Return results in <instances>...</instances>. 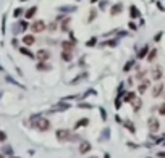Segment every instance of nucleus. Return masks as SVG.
<instances>
[{
	"instance_id": "nucleus-1",
	"label": "nucleus",
	"mask_w": 165,
	"mask_h": 158,
	"mask_svg": "<svg viewBox=\"0 0 165 158\" xmlns=\"http://www.w3.org/2000/svg\"><path fill=\"white\" fill-rule=\"evenodd\" d=\"M33 126L36 129H39V131H49V128H50V123L47 121L46 118H42L41 115H36V116H33Z\"/></svg>"
},
{
	"instance_id": "nucleus-2",
	"label": "nucleus",
	"mask_w": 165,
	"mask_h": 158,
	"mask_svg": "<svg viewBox=\"0 0 165 158\" xmlns=\"http://www.w3.org/2000/svg\"><path fill=\"white\" fill-rule=\"evenodd\" d=\"M147 124H149V131H151V132H157V131H159V128H160L159 119H156L154 116H152V118H149Z\"/></svg>"
},
{
	"instance_id": "nucleus-3",
	"label": "nucleus",
	"mask_w": 165,
	"mask_h": 158,
	"mask_svg": "<svg viewBox=\"0 0 165 158\" xmlns=\"http://www.w3.org/2000/svg\"><path fill=\"white\" fill-rule=\"evenodd\" d=\"M37 58H39V61H49L50 52L47 49H41L39 52H37Z\"/></svg>"
},
{
	"instance_id": "nucleus-4",
	"label": "nucleus",
	"mask_w": 165,
	"mask_h": 158,
	"mask_svg": "<svg viewBox=\"0 0 165 158\" xmlns=\"http://www.w3.org/2000/svg\"><path fill=\"white\" fill-rule=\"evenodd\" d=\"M70 131H67V129H58L57 131V139L58 140H70Z\"/></svg>"
},
{
	"instance_id": "nucleus-5",
	"label": "nucleus",
	"mask_w": 165,
	"mask_h": 158,
	"mask_svg": "<svg viewBox=\"0 0 165 158\" xmlns=\"http://www.w3.org/2000/svg\"><path fill=\"white\" fill-rule=\"evenodd\" d=\"M31 29L34 31V32H42L44 29H46V23L44 21H36V23H33V26H31Z\"/></svg>"
},
{
	"instance_id": "nucleus-6",
	"label": "nucleus",
	"mask_w": 165,
	"mask_h": 158,
	"mask_svg": "<svg viewBox=\"0 0 165 158\" xmlns=\"http://www.w3.org/2000/svg\"><path fill=\"white\" fill-rule=\"evenodd\" d=\"M91 149H92V145H91V142H88V140H82L80 144V153H82V155L91 152Z\"/></svg>"
},
{
	"instance_id": "nucleus-7",
	"label": "nucleus",
	"mask_w": 165,
	"mask_h": 158,
	"mask_svg": "<svg viewBox=\"0 0 165 158\" xmlns=\"http://www.w3.org/2000/svg\"><path fill=\"white\" fill-rule=\"evenodd\" d=\"M152 79L154 81H160L162 79V68L160 66H156L152 70Z\"/></svg>"
},
{
	"instance_id": "nucleus-8",
	"label": "nucleus",
	"mask_w": 165,
	"mask_h": 158,
	"mask_svg": "<svg viewBox=\"0 0 165 158\" xmlns=\"http://www.w3.org/2000/svg\"><path fill=\"white\" fill-rule=\"evenodd\" d=\"M162 92H164V84H156V87L152 89V95L154 97H159Z\"/></svg>"
},
{
	"instance_id": "nucleus-9",
	"label": "nucleus",
	"mask_w": 165,
	"mask_h": 158,
	"mask_svg": "<svg viewBox=\"0 0 165 158\" xmlns=\"http://www.w3.org/2000/svg\"><path fill=\"white\" fill-rule=\"evenodd\" d=\"M23 42H25L26 45H33V44L36 42V39H34V36H25L23 37Z\"/></svg>"
},
{
	"instance_id": "nucleus-10",
	"label": "nucleus",
	"mask_w": 165,
	"mask_h": 158,
	"mask_svg": "<svg viewBox=\"0 0 165 158\" xmlns=\"http://www.w3.org/2000/svg\"><path fill=\"white\" fill-rule=\"evenodd\" d=\"M71 58H73L71 52H67V50H63V52H62V60H63V61H71Z\"/></svg>"
},
{
	"instance_id": "nucleus-11",
	"label": "nucleus",
	"mask_w": 165,
	"mask_h": 158,
	"mask_svg": "<svg viewBox=\"0 0 165 158\" xmlns=\"http://www.w3.org/2000/svg\"><path fill=\"white\" fill-rule=\"evenodd\" d=\"M156 57H157V49H152V50H151V53L147 55V61L152 63V61L156 60Z\"/></svg>"
},
{
	"instance_id": "nucleus-12",
	"label": "nucleus",
	"mask_w": 165,
	"mask_h": 158,
	"mask_svg": "<svg viewBox=\"0 0 165 158\" xmlns=\"http://www.w3.org/2000/svg\"><path fill=\"white\" fill-rule=\"evenodd\" d=\"M37 70H42V71H49L50 70V66L46 63V61H39L37 63Z\"/></svg>"
},
{
	"instance_id": "nucleus-13",
	"label": "nucleus",
	"mask_w": 165,
	"mask_h": 158,
	"mask_svg": "<svg viewBox=\"0 0 165 158\" xmlns=\"http://www.w3.org/2000/svg\"><path fill=\"white\" fill-rule=\"evenodd\" d=\"M147 87H149V82H147V81H144V82H141V84H139V87H138V90H139L141 94H144V92L147 90Z\"/></svg>"
},
{
	"instance_id": "nucleus-14",
	"label": "nucleus",
	"mask_w": 165,
	"mask_h": 158,
	"mask_svg": "<svg viewBox=\"0 0 165 158\" xmlns=\"http://www.w3.org/2000/svg\"><path fill=\"white\" fill-rule=\"evenodd\" d=\"M147 52H149V47H147V45H144L143 49L139 50V53H138V58H144V57L147 55Z\"/></svg>"
},
{
	"instance_id": "nucleus-15",
	"label": "nucleus",
	"mask_w": 165,
	"mask_h": 158,
	"mask_svg": "<svg viewBox=\"0 0 165 158\" xmlns=\"http://www.w3.org/2000/svg\"><path fill=\"white\" fill-rule=\"evenodd\" d=\"M67 108H70V105H68V103H60L58 106H55V108L50 110V113H52V111H60V110H67Z\"/></svg>"
},
{
	"instance_id": "nucleus-16",
	"label": "nucleus",
	"mask_w": 165,
	"mask_h": 158,
	"mask_svg": "<svg viewBox=\"0 0 165 158\" xmlns=\"http://www.w3.org/2000/svg\"><path fill=\"white\" fill-rule=\"evenodd\" d=\"M120 11H122V3H118V5H113L112 10H110V13H112V15H118Z\"/></svg>"
},
{
	"instance_id": "nucleus-17",
	"label": "nucleus",
	"mask_w": 165,
	"mask_h": 158,
	"mask_svg": "<svg viewBox=\"0 0 165 158\" xmlns=\"http://www.w3.org/2000/svg\"><path fill=\"white\" fill-rule=\"evenodd\" d=\"M89 124V119L88 118H82V119H80V121H76V128H82V126H88Z\"/></svg>"
},
{
	"instance_id": "nucleus-18",
	"label": "nucleus",
	"mask_w": 165,
	"mask_h": 158,
	"mask_svg": "<svg viewBox=\"0 0 165 158\" xmlns=\"http://www.w3.org/2000/svg\"><path fill=\"white\" fill-rule=\"evenodd\" d=\"M135 98H136L135 92H130V94H126V95H125V102H128V103H131Z\"/></svg>"
},
{
	"instance_id": "nucleus-19",
	"label": "nucleus",
	"mask_w": 165,
	"mask_h": 158,
	"mask_svg": "<svg viewBox=\"0 0 165 158\" xmlns=\"http://www.w3.org/2000/svg\"><path fill=\"white\" fill-rule=\"evenodd\" d=\"M36 6H33V8H29V10H28V11H26V19H29V18H33V16L34 15H36Z\"/></svg>"
},
{
	"instance_id": "nucleus-20",
	"label": "nucleus",
	"mask_w": 165,
	"mask_h": 158,
	"mask_svg": "<svg viewBox=\"0 0 165 158\" xmlns=\"http://www.w3.org/2000/svg\"><path fill=\"white\" fill-rule=\"evenodd\" d=\"M20 52H21L23 55H26V57H29V58H33V57H34L33 52H31V50H28L26 47H21V49H20Z\"/></svg>"
},
{
	"instance_id": "nucleus-21",
	"label": "nucleus",
	"mask_w": 165,
	"mask_h": 158,
	"mask_svg": "<svg viewBox=\"0 0 165 158\" xmlns=\"http://www.w3.org/2000/svg\"><path fill=\"white\" fill-rule=\"evenodd\" d=\"M131 103H133V108H135V110H136V111H138V110H139V108H141V105H143V102H141V100H139V98H135V100H133V102H131Z\"/></svg>"
},
{
	"instance_id": "nucleus-22",
	"label": "nucleus",
	"mask_w": 165,
	"mask_h": 158,
	"mask_svg": "<svg viewBox=\"0 0 165 158\" xmlns=\"http://www.w3.org/2000/svg\"><path fill=\"white\" fill-rule=\"evenodd\" d=\"M123 124H125V128H126V129H130L131 132H135V131H136V129H135V124H133L131 121H123Z\"/></svg>"
},
{
	"instance_id": "nucleus-23",
	"label": "nucleus",
	"mask_w": 165,
	"mask_h": 158,
	"mask_svg": "<svg viewBox=\"0 0 165 158\" xmlns=\"http://www.w3.org/2000/svg\"><path fill=\"white\" fill-rule=\"evenodd\" d=\"M62 45H63V50H67V52H71V50H73V42H63Z\"/></svg>"
},
{
	"instance_id": "nucleus-24",
	"label": "nucleus",
	"mask_w": 165,
	"mask_h": 158,
	"mask_svg": "<svg viewBox=\"0 0 165 158\" xmlns=\"http://www.w3.org/2000/svg\"><path fill=\"white\" fill-rule=\"evenodd\" d=\"M133 65H135V60H130L128 63L125 65V68H123V70H125V71H130V70L133 68Z\"/></svg>"
},
{
	"instance_id": "nucleus-25",
	"label": "nucleus",
	"mask_w": 165,
	"mask_h": 158,
	"mask_svg": "<svg viewBox=\"0 0 165 158\" xmlns=\"http://www.w3.org/2000/svg\"><path fill=\"white\" fill-rule=\"evenodd\" d=\"M139 16V11H138L136 6H131V18H138Z\"/></svg>"
},
{
	"instance_id": "nucleus-26",
	"label": "nucleus",
	"mask_w": 165,
	"mask_h": 158,
	"mask_svg": "<svg viewBox=\"0 0 165 158\" xmlns=\"http://www.w3.org/2000/svg\"><path fill=\"white\" fill-rule=\"evenodd\" d=\"M7 81H8V82H13V84H15V85H18V87H21V89H25V87H23V84H20V82H16L15 79H12L10 76H7Z\"/></svg>"
},
{
	"instance_id": "nucleus-27",
	"label": "nucleus",
	"mask_w": 165,
	"mask_h": 158,
	"mask_svg": "<svg viewBox=\"0 0 165 158\" xmlns=\"http://www.w3.org/2000/svg\"><path fill=\"white\" fill-rule=\"evenodd\" d=\"M144 76H146V71H139V73L136 74V79H139V81H141V79H144Z\"/></svg>"
},
{
	"instance_id": "nucleus-28",
	"label": "nucleus",
	"mask_w": 165,
	"mask_h": 158,
	"mask_svg": "<svg viewBox=\"0 0 165 158\" xmlns=\"http://www.w3.org/2000/svg\"><path fill=\"white\" fill-rule=\"evenodd\" d=\"M68 23H70V19H65V21L62 23V29H63V31L68 29Z\"/></svg>"
},
{
	"instance_id": "nucleus-29",
	"label": "nucleus",
	"mask_w": 165,
	"mask_h": 158,
	"mask_svg": "<svg viewBox=\"0 0 165 158\" xmlns=\"http://www.w3.org/2000/svg\"><path fill=\"white\" fill-rule=\"evenodd\" d=\"M86 45H88V47H92V45H96V37H92L91 40H88V42H86Z\"/></svg>"
},
{
	"instance_id": "nucleus-30",
	"label": "nucleus",
	"mask_w": 165,
	"mask_h": 158,
	"mask_svg": "<svg viewBox=\"0 0 165 158\" xmlns=\"http://www.w3.org/2000/svg\"><path fill=\"white\" fill-rule=\"evenodd\" d=\"M159 113H160L162 116H165V103H162V105L159 106Z\"/></svg>"
},
{
	"instance_id": "nucleus-31",
	"label": "nucleus",
	"mask_w": 165,
	"mask_h": 158,
	"mask_svg": "<svg viewBox=\"0 0 165 158\" xmlns=\"http://www.w3.org/2000/svg\"><path fill=\"white\" fill-rule=\"evenodd\" d=\"M109 134H110V131H109V129H105V132H102V139L109 140Z\"/></svg>"
},
{
	"instance_id": "nucleus-32",
	"label": "nucleus",
	"mask_w": 165,
	"mask_h": 158,
	"mask_svg": "<svg viewBox=\"0 0 165 158\" xmlns=\"http://www.w3.org/2000/svg\"><path fill=\"white\" fill-rule=\"evenodd\" d=\"M5 140H7V134L3 131H0V142H5Z\"/></svg>"
},
{
	"instance_id": "nucleus-33",
	"label": "nucleus",
	"mask_w": 165,
	"mask_h": 158,
	"mask_svg": "<svg viewBox=\"0 0 165 158\" xmlns=\"http://www.w3.org/2000/svg\"><path fill=\"white\" fill-rule=\"evenodd\" d=\"M78 106H80V108H89V110L92 108V105H91V103H80Z\"/></svg>"
},
{
	"instance_id": "nucleus-34",
	"label": "nucleus",
	"mask_w": 165,
	"mask_h": 158,
	"mask_svg": "<svg viewBox=\"0 0 165 158\" xmlns=\"http://www.w3.org/2000/svg\"><path fill=\"white\" fill-rule=\"evenodd\" d=\"M101 116H102V119H107V111L104 108H101Z\"/></svg>"
},
{
	"instance_id": "nucleus-35",
	"label": "nucleus",
	"mask_w": 165,
	"mask_h": 158,
	"mask_svg": "<svg viewBox=\"0 0 165 158\" xmlns=\"http://www.w3.org/2000/svg\"><path fill=\"white\" fill-rule=\"evenodd\" d=\"M94 18H96V11H91V15H89V18H88V19H89V23H91Z\"/></svg>"
},
{
	"instance_id": "nucleus-36",
	"label": "nucleus",
	"mask_w": 165,
	"mask_h": 158,
	"mask_svg": "<svg viewBox=\"0 0 165 158\" xmlns=\"http://www.w3.org/2000/svg\"><path fill=\"white\" fill-rule=\"evenodd\" d=\"M21 8H18V10H15V13H13V15H15V16H20V15H21Z\"/></svg>"
},
{
	"instance_id": "nucleus-37",
	"label": "nucleus",
	"mask_w": 165,
	"mask_h": 158,
	"mask_svg": "<svg viewBox=\"0 0 165 158\" xmlns=\"http://www.w3.org/2000/svg\"><path fill=\"white\" fill-rule=\"evenodd\" d=\"M49 29H50V31H55V29H57V24H55V23H52V24L49 26Z\"/></svg>"
},
{
	"instance_id": "nucleus-38",
	"label": "nucleus",
	"mask_w": 165,
	"mask_h": 158,
	"mask_svg": "<svg viewBox=\"0 0 165 158\" xmlns=\"http://www.w3.org/2000/svg\"><path fill=\"white\" fill-rule=\"evenodd\" d=\"M120 105H122V102H120V98H117V100H115V106H117V108H120Z\"/></svg>"
},
{
	"instance_id": "nucleus-39",
	"label": "nucleus",
	"mask_w": 165,
	"mask_h": 158,
	"mask_svg": "<svg viewBox=\"0 0 165 158\" xmlns=\"http://www.w3.org/2000/svg\"><path fill=\"white\" fill-rule=\"evenodd\" d=\"M5 153H8V155H12V149H10V147H7V149H5Z\"/></svg>"
},
{
	"instance_id": "nucleus-40",
	"label": "nucleus",
	"mask_w": 165,
	"mask_h": 158,
	"mask_svg": "<svg viewBox=\"0 0 165 158\" xmlns=\"http://www.w3.org/2000/svg\"><path fill=\"white\" fill-rule=\"evenodd\" d=\"M160 37H162V32H159V34L156 36V40H160Z\"/></svg>"
},
{
	"instance_id": "nucleus-41",
	"label": "nucleus",
	"mask_w": 165,
	"mask_h": 158,
	"mask_svg": "<svg viewBox=\"0 0 165 158\" xmlns=\"http://www.w3.org/2000/svg\"><path fill=\"white\" fill-rule=\"evenodd\" d=\"M0 158H5V157H3V155H0Z\"/></svg>"
},
{
	"instance_id": "nucleus-42",
	"label": "nucleus",
	"mask_w": 165,
	"mask_h": 158,
	"mask_svg": "<svg viewBox=\"0 0 165 158\" xmlns=\"http://www.w3.org/2000/svg\"><path fill=\"white\" fill-rule=\"evenodd\" d=\"M91 158H97V157H91Z\"/></svg>"
},
{
	"instance_id": "nucleus-43",
	"label": "nucleus",
	"mask_w": 165,
	"mask_h": 158,
	"mask_svg": "<svg viewBox=\"0 0 165 158\" xmlns=\"http://www.w3.org/2000/svg\"><path fill=\"white\" fill-rule=\"evenodd\" d=\"M12 158H13V157H12Z\"/></svg>"
}]
</instances>
